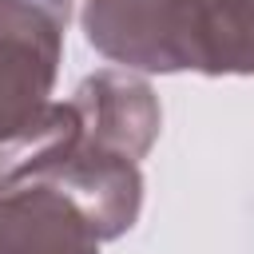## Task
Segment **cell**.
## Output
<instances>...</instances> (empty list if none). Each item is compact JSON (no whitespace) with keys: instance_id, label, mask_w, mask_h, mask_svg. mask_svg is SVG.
<instances>
[{"instance_id":"cell-1","label":"cell","mask_w":254,"mask_h":254,"mask_svg":"<svg viewBox=\"0 0 254 254\" xmlns=\"http://www.w3.org/2000/svg\"><path fill=\"white\" fill-rule=\"evenodd\" d=\"M71 0H0V179L56 127V75Z\"/></svg>"},{"instance_id":"cell-2","label":"cell","mask_w":254,"mask_h":254,"mask_svg":"<svg viewBox=\"0 0 254 254\" xmlns=\"http://www.w3.org/2000/svg\"><path fill=\"white\" fill-rule=\"evenodd\" d=\"M187 0H83L79 24L87 44L123 71H187Z\"/></svg>"},{"instance_id":"cell-3","label":"cell","mask_w":254,"mask_h":254,"mask_svg":"<svg viewBox=\"0 0 254 254\" xmlns=\"http://www.w3.org/2000/svg\"><path fill=\"white\" fill-rule=\"evenodd\" d=\"M67 103L75 107L79 131L91 143H99L131 163L147 159V151L155 147L159 127H163V111H159L151 83L131 71L103 67V71L87 75L67 95Z\"/></svg>"},{"instance_id":"cell-4","label":"cell","mask_w":254,"mask_h":254,"mask_svg":"<svg viewBox=\"0 0 254 254\" xmlns=\"http://www.w3.org/2000/svg\"><path fill=\"white\" fill-rule=\"evenodd\" d=\"M0 254H99V234L56 187L0 183Z\"/></svg>"},{"instance_id":"cell-5","label":"cell","mask_w":254,"mask_h":254,"mask_svg":"<svg viewBox=\"0 0 254 254\" xmlns=\"http://www.w3.org/2000/svg\"><path fill=\"white\" fill-rule=\"evenodd\" d=\"M187 71L254 75V0H187Z\"/></svg>"}]
</instances>
